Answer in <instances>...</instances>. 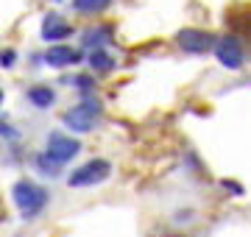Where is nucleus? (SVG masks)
I'll return each mask as SVG.
<instances>
[{
    "instance_id": "4",
    "label": "nucleus",
    "mask_w": 251,
    "mask_h": 237,
    "mask_svg": "<svg viewBox=\"0 0 251 237\" xmlns=\"http://www.w3.org/2000/svg\"><path fill=\"white\" fill-rule=\"evenodd\" d=\"M81 151V142L73 137H64V134H59V131H53V134H48V151L45 156L50 159V162L56 165H64L70 162L73 156Z\"/></svg>"
},
{
    "instance_id": "11",
    "label": "nucleus",
    "mask_w": 251,
    "mask_h": 237,
    "mask_svg": "<svg viewBox=\"0 0 251 237\" xmlns=\"http://www.w3.org/2000/svg\"><path fill=\"white\" fill-rule=\"evenodd\" d=\"M90 64L95 67V70H112V59H109V56L103 53V50H92Z\"/></svg>"
},
{
    "instance_id": "13",
    "label": "nucleus",
    "mask_w": 251,
    "mask_h": 237,
    "mask_svg": "<svg viewBox=\"0 0 251 237\" xmlns=\"http://www.w3.org/2000/svg\"><path fill=\"white\" fill-rule=\"evenodd\" d=\"M70 87H75V90H81V92H90L92 87H95V81H92L90 75H75V78H70Z\"/></svg>"
},
{
    "instance_id": "12",
    "label": "nucleus",
    "mask_w": 251,
    "mask_h": 237,
    "mask_svg": "<svg viewBox=\"0 0 251 237\" xmlns=\"http://www.w3.org/2000/svg\"><path fill=\"white\" fill-rule=\"evenodd\" d=\"M36 167H39V170H42L45 176H59V167H62V165L50 162V159L42 154V156H36Z\"/></svg>"
},
{
    "instance_id": "14",
    "label": "nucleus",
    "mask_w": 251,
    "mask_h": 237,
    "mask_svg": "<svg viewBox=\"0 0 251 237\" xmlns=\"http://www.w3.org/2000/svg\"><path fill=\"white\" fill-rule=\"evenodd\" d=\"M14 59H17V53H14V50H3V53H0V64H3V67H11V64H14Z\"/></svg>"
},
{
    "instance_id": "5",
    "label": "nucleus",
    "mask_w": 251,
    "mask_h": 237,
    "mask_svg": "<svg viewBox=\"0 0 251 237\" xmlns=\"http://www.w3.org/2000/svg\"><path fill=\"white\" fill-rule=\"evenodd\" d=\"M212 45H215V37L209 31H201V28H184V31H179V47L184 53H206Z\"/></svg>"
},
{
    "instance_id": "1",
    "label": "nucleus",
    "mask_w": 251,
    "mask_h": 237,
    "mask_svg": "<svg viewBox=\"0 0 251 237\" xmlns=\"http://www.w3.org/2000/svg\"><path fill=\"white\" fill-rule=\"evenodd\" d=\"M11 198H14V204H17L20 215H23L25 220H31V218H36V215L48 207L50 195H48L45 187L28 182V179H20V182L11 187Z\"/></svg>"
},
{
    "instance_id": "8",
    "label": "nucleus",
    "mask_w": 251,
    "mask_h": 237,
    "mask_svg": "<svg viewBox=\"0 0 251 237\" xmlns=\"http://www.w3.org/2000/svg\"><path fill=\"white\" fill-rule=\"evenodd\" d=\"M73 34V28L64 23L59 14H48L45 17V23H42V39H64V37H70Z\"/></svg>"
},
{
    "instance_id": "15",
    "label": "nucleus",
    "mask_w": 251,
    "mask_h": 237,
    "mask_svg": "<svg viewBox=\"0 0 251 237\" xmlns=\"http://www.w3.org/2000/svg\"><path fill=\"white\" fill-rule=\"evenodd\" d=\"M0 103H3V92H0Z\"/></svg>"
},
{
    "instance_id": "10",
    "label": "nucleus",
    "mask_w": 251,
    "mask_h": 237,
    "mask_svg": "<svg viewBox=\"0 0 251 237\" xmlns=\"http://www.w3.org/2000/svg\"><path fill=\"white\" fill-rule=\"evenodd\" d=\"M112 0H73V9L75 11H100L106 9Z\"/></svg>"
},
{
    "instance_id": "7",
    "label": "nucleus",
    "mask_w": 251,
    "mask_h": 237,
    "mask_svg": "<svg viewBox=\"0 0 251 237\" xmlns=\"http://www.w3.org/2000/svg\"><path fill=\"white\" fill-rule=\"evenodd\" d=\"M81 62V50L70 45H50L45 53V64L50 67H70V64H78Z\"/></svg>"
},
{
    "instance_id": "9",
    "label": "nucleus",
    "mask_w": 251,
    "mask_h": 237,
    "mask_svg": "<svg viewBox=\"0 0 251 237\" xmlns=\"http://www.w3.org/2000/svg\"><path fill=\"white\" fill-rule=\"evenodd\" d=\"M28 100L34 103L36 109H48L53 103V90L50 87H31L28 90Z\"/></svg>"
},
{
    "instance_id": "2",
    "label": "nucleus",
    "mask_w": 251,
    "mask_h": 237,
    "mask_svg": "<svg viewBox=\"0 0 251 237\" xmlns=\"http://www.w3.org/2000/svg\"><path fill=\"white\" fill-rule=\"evenodd\" d=\"M109 173H112V165L106 159H90L87 165L75 167L70 176H67V184L70 187H92V184L106 182Z\"/></svg>"
},
{
    "instance_id": "3",
    "label": "nucleus",
    "mask_w": 251,
    "mask_h": 237,
    "mask_svg": "<svg viewBox=\"0 0 251 237\" xmlns=\"http://www.w3.org/2000/svg\"><path fill=\"white\" fill-rule=\"evenodd\" d=\"M100 118V103L98 100H84V103H78V106H73L70 112H64V126L70 128V131H78V134H84V131H92V126H95V120Z\"/></svg>"
},
{
    "instance_id": "6",
    "label": "nucleus",
    "mask_w": 251,
    "mask_h": 237,
    "mask_svg": "<svg viewBox=\"0 0 251 237\" xmlns=\"http://www.w3.org/2000/svg\"><path fill=\"white\" fill-rule=\"evenodd\" d=\"M215 56L229 70H240L243 67V47L234 37H224L221 42H215Z\"/></svg>"
}]
</instances>
